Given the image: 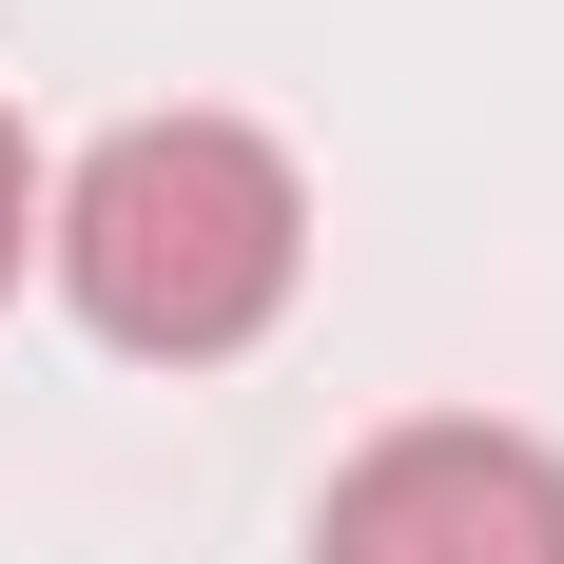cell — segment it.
Here are the masks:
<instances>
[{"label": "cell", "mask_w": 564, "mask_h": 564, "mask_svg": "<svg viewBox=\"0 0 564 564\" xmlns=\"http://www.w3.org/2000/svg\"><path fill=\"white\" fill-rule=\"evenodd\" d=\"M312 564H564V448L487 429V409L370 429L312 507Z\"/></svg>", "instance_id": "2"}, {"label": "cell", "mask_w": 564, "mask_h": 564, "mask_svg": "<svg viewBox=\"0 0 564 564\" xmlns=\"http://www.w3.org/2000/svg\"><path fill=\"white\" fill-rule=\"evenodd\" d=\"M20 253H40V156H20V117H0V292H20Z\"/></svg>", "instance_id": "3"}, {"label": "cell", "mask_w": 564, "mask_h": 564, "mask_svg": "<svg viewBox=\"0 0 564 564\" xmlns=\"http://www.w3.org/2000/svg\"><path fill=\"white\" fill-rule=\"evenodd\" d=\"M40 253L78 292L98 350H156V370H215L292 312L312 273V195L253 117H117L98 156L40 195Z\"/></svg>", "instance_id": "1"}]
</instances>
